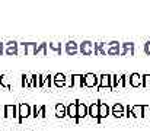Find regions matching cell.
<instances>
[{"label": "cell", "instance_id": "6da1fadb", "mask_svg": "<svg viewBox=\"0 0 150 131\" xmlns=\"http://www.w3.org/2000/svg\"><path fill=\"white\" fill-rule=\"evenodd\" d=\"M3 117L6 120H16L19 118V105H4L3 106Z\"/></svg>", "mask_w": 150, "mask_h": 131}, {"label": "cell", "instance_id": "7a4b0ae2", "mask_svg": "<svg viewBox=\"0 0 150 131\" xmlns=\"http://www.w3.org/2000/svg\"><path fill=\"white\" fill-rule=\"evenodd\" d=\"M28 117H32V106L25 103V102L19 103V118H18V123L22 124L23 120L28 118Z\"/></svg>", "mask_w": 150, "mask_h": 131}, {"label": "cell", "instance_id": "3957f363", "mask_svg": "<svg viewBox=\"0 0 150 131\" xmlns=\"http://www.w3.org/2000/svg\"><path fill=\"white\" fill-rule=\"evenodd\" d=\"M103 89H111L112 90V77H111V74H100L99 76L98 90H103Z\"/></svg>", "mask_w": 150, "mask_h": 131}, {"label": "cell", "instance_id": "277c9868", "mask_svg": "<svg viewBox=\"0 0 150 131\" xmlns=\"http://www.w3.org/2000/svg\"><path fill=\"white\" fill-rule=\"evenodd\" d=\"M4 54L6 55H19V42H16V41L6 42Z\"/></svg>", "mask_w": 150, "mask_h": 131}, {"label": "cell", "instance_id": "5b68a950", "mask_svg": "<svg viewBox=\"0 0 150 131\" xmlns=\"http://www.w3.org/2000/svg\"><path fill=\"white\" fill-rule=\"evenodd\" d=\"M99 85V77L93 73H86L85 74V87H98Z\"/></svg>", "mask_w": 150, "mask_h": 131}, {"label": "cell", "instance_id": "8992f818", "mask_svg": "<svg viewBox=\"0 0 150 131\" xmlns=\"http://www.w3.org/2000/svg\"><path fill=\"white\" fill-rule=\"evenodd\" d=\"M93 48H95V45L91 41H83L82 44H79V52L83 54V55H92Z\"/></svg>", "mask_w": 150, "mask_h": 131}, {"label": "cell", "instance_id": "52a82bcc", "mask_svg": "<svg viewBox=\"0 0 150 131\" xmlns=\"http://www.w3.org/2000/svg\"><path fill=\"white\" fill-rule=\"evenodd\" d=\"M67 117L71 118V120H74L76 124H79L80 120L77 118V101H76V102H71V103L67 106Z\"/></svg>", "mask_w": 150, "mask_h": 131}, {"label": "cell", "instance_id": "ba28073f", "mask_svg": "<svg viewBox=\"0 0 150 131\" xmlns=\"http://www.w3.org/2000/svg\"><path fill=\"white\" fill-rule=\"evenodd\" d=\"M121 55L122 57H133L134 55V42L121 44Z\"/></svg>", "mask_w": 150, "mask_h": 131}, {"label": "cell", "instance_id": "9c48e42d", "mask_svg": "<svg viewBox=\"0 0 150 131\" xmlns=\"http://www.w3.org/2000/svg\"><path fill=\"white\" fill-rule=\"evenodd\" d=\"M70 87H85V76L83 74H71V82L69 83Z\"/></svg>", "mask_w": 150, "mask_h": 131}, {"label": "cell", "instance_id": "30bf717a", "mask_svg": "<svg viewBox=\"0 0 150 131\" xmlns=\"http://www.w3.org/2000/svg\"><path fill=\"white\" fill-rule=\"evenodd\" d=\"M128 83H130L131 87H140V86H143V77L139 73H133L128 77Z\"/></svg>", "mask_w": 150, "mask_h": 131}, {"label": "cell", "instance_id": "8fae6325", "mask_svg": "<svg viewBox=\"0 0 150 131\" xmlns=\"http://www.w3.org/2000/svg\"><path fill=\"white\" fill-rule=\"evenodd\" d=\"M89 117H92L93 120H96V123L99 124V102H93L92 105H89Z\"/></svg>", "mask_w": 150, "mask_h": 131}, {"label": "cell", "instance_id": "7c38bea8", "mask_svg": "<svg viewBox=\"0 0 150 131\" xmlns=\"http://www.w3.org/2000/svg\"><path fill=\"white\" fill-rule=\"evenodd\" d=\"M111 114H112L115 118L125 117V106H124V105H121V103H115V105L111 108Z\"/></svg>", "mask_w": 150, "mask_h": 131}, {"label": "cell", "instance_id": "4fadbf2b", "mask_svg": "<svg viewBox=\"0 0 150 131\" xmlns=\"http://www.w3.org/2000/svg\"><path fill=\"white\" fill-rule=\"evenodd\" d=\"M86 115H89V106H88L86 103L77 101V118L82 120V118H85Z\"/></svg>", "mask_w": 150, "mask_h": 131}, {"label": "cell", "instance_id": "5bb4252c", "mask_svg": "<svg viewBox=\"0 0 150 131\" xmlns=\"http://www.w3.org/2000/svg\"><path fill=\"white\" fill-rule=\"evenodd\" d=\"M106 52L108 55H121V45L117 44H106Z\"/></svg>", "mask_w": 150, "mask_h": 131}, {"label": "cell", "instance_id": "9a60e30c", "mask_svg": "<svg viewBox=\"0 0 150 131\" xmlns=\"http://www.w3.org/2000/svg\"><path fill=\"white\" fill-rule=\"evenodd\" d=\"M79 52V44L74 41H69L66 42V54L67 55H74Z\"/></svg>", "mask_w": 150, "mask_h": 131}, {"label": "cell", "instance_id": "2e32d148", "mask_svg": "<svg viewBox=\"0 0 150 131\" xmlns=\"http://www.w3.org/2000/svg\"><path fill=\"white\" fill-rule=\"evenodd\" d=\"M66 74L64 73H57L54 74V86L55 87H64L67 83H66Z\"/></svg>", "mask_w": 150, "mask_h": 131}, {"label": "cell", "instance_id": "e0dca14e", "mask_svg": "<svg viewBox=\"0 0 150 131\" xmlns=\"http://www.w3.org/2000/svg\"><path fill=\"white\" fill-rule=\"evenodd\" d=\"M55 117L57 118H66L67 117V106L63 103H57L55 105Z\"/></svg>", "mask_w": 150, "mask_h": 131}, {"label": "cell", "instance_id": "ac0fdd59", "mask_svg": "<svg viewBox=\"0 0 150 131\" xmlns=\"http://www.w3.org/2000/svg\"><path fill=\"white\" fill-rule=\"evenodd\" d=\"M111 114V108L108 106L106 102H99V118H106Z\"/></svg>", "mask_w": 150, "mask_h": 131}, {"label": "cell", "instance_id": "d6986e66", "mask_svg": "<svg viewBox=\"0 0 150 131\" xmlns=\"http://www.w3.org/2000/svg\"><path fill=\"white\" fill-rule=\"evenodd\" d=\"M93 52L95 55H106V44L105 42H98L95 44V48H93Z\"/></svg>", "mask_w": 150, "mask_h": 131}, {"label": "cell", "instance_id": "ffe728a7", "mask_svg": "<svg viewBox=\"0 0 150 131\" xmlns=\"http://www.w3.org/2000/svg\"><path fill=\"white\" fill-rule=\"evenodd\" d=\"M21 77H22V83H21V86L22 87H34L32 86V74L22 73Z\"/></svg>", "mask_w": 150, "mask_h": 131}, {"label": "cell", "instance_id": "44dd1931", "mask_svg": "<svg viewBox=\"0 0 150 131\" xmlns=\"http://www.w3.org/2000/svg\"><path fill=\"white\" fill-rule=\"evenodd\" d=\"M47 48H48V44L47 42H41L38 47H37V50H35V54H34V55H42V57H47V55H48Z\"/></svg>", "mask_w": 150, "mask_h": 131}, {"label": "cell", "instance_id": "7402d4cb", "mask_svg": "<svg viewBox=\"0 0 150 131\" xmlns=\"http://www.w3.org/2000/svg\"><path fill=\"white\" fill-rule=\"evenodd\" d=\"M37 47L38 45L35 42H25V52H26V55H34Z\"/></svg>", "mask_w": 150, "mask_h": 131}, {"label": "cell", "instance_id": "603a6c76", "mask_svg": "<svg viewBox=\"0 0 150 131\" xmlns=\"http://www.w3.org/2000/svg\"><path fill=\"white\" fill-rule=\"evenodd\" d=\"M131 109H133L134 118H143V105H134L131 106Z\"/></svg>", "mask_w": 150, "mask_h": 131}, {"label": "cell", "instance_id": "cb8c5ba5", "mask_svg": "<svg viewBox=\"0 0 150 131\" xmlns=\"http://www.w3.org/2000/svg\"><path fill=\"white\" fill-rule=\"evenodd\" d=\"M111 77H112V90H115L117 87L121 86V74L118 76V74H111Z\"/></svg>", "mask_w": 150, "mask_h": 131}, {"label": "cell", "instance_id": "d4e9b609", "mask_svg": "<svg viewBox=\"0 0 150 131\" xmlns=\"http://www.w3.org/2000/svg\"><path fill=\"white\" fill-rule=\"evenodd\" d=\"M48 48H50V50H52L54 52H57L58 55L61 54V44H58V42H50V44H48Z\"/></svg>", "mask_w": 150, "mask_h": 131}, {"label": "cell", "instance_id": "484cf974", "mask_svg": "<svg viewBox=\"0 0 150 131\" xmlns=\"http://www.w3.org/2000/svg\"><path fill=\"white\" fill-rule=\"evenodd\" d=\"M54 86V76H51L50 73L45 74V83H44V87H51Z\"/></svg>", "mask_w": 150, "mask_h": 131}, {"label": "cell", "instance_id": "4316f807", "mask_svg": "<svg viewBox=\"0 0 150 131\" xmlns=\"http://www.w3.org/2000/svg\"><path fill=\"white\" fill-rule=\"evenodd\" d=\"M143 87H150V74H143Z\"/></svg>", "mask_w": 150, "mask_h": 131}, {"label": "cell", "instance_id": "83f0119b", "mask_svg": "<svg viewBox=\"0 0 150 131\" xmlns=\"http://www.w3.org/2000/svg\"><path fill=\"white\" fill-rule=\"evenodd\" d=\"M143 118H150V105H143Z\"/></svg>", "mask_w": 150, "mask_h": 131}, {"label": "cell", "instance_id": "f1b7e54d", "mask_svg": "<svg viewBox=\"0 0 150 131\" xmlns=\"http://www.w3.org/2000/svg\"><path fill=\"white\" fill-rule=\"evenodd\" d=\"M130 85L128 83V77H127V74H121V86L120 87H127Z\"/></svg>", "mask_w": 150, "mask_h": 131}, {"label": "cell", "instance_id": "f546056e", "mask_svg": "<svg viewBox=\"0 0 150 131\" xmlns=\"http://www.w3.org/2000/svg\"><path fill=\"white\" fill-rule=\"evenodd\" d=\"M44 83H45V74L38 73V87H44Z\"/></svg>", "mask_w": 150, "mask_h": 131}, {"label": "cell", "instance_id": "4dcf8cb0", "mask_svg": "<svg viewBox=\"0 0 150 131\" xmlns=\"http://www.w3.org/2000/svg\"><path fill=\"white\" fill-rule=\"evenodd\" d=\"M45 112H47V108L42 105V106L40 108V111H38V117H40V118H45V117H47V114H45Z\"/></svg>", "mask_w": 150, "mask_h": 131}, {"label": "cell", "instance_id": "1f68e13d", "mask_svg": "<svg viewBox=\"0 0 150 131\" xmlns=\"http://www.w3.org/2000/svg\"><path fill=\"white\" fill-rule=\"evenodd\" d=\"M19 55H26V52H25V42H19Z\"/></svg>", "mask_w": 150, "mask_h": 131}, {"label": "cell", "instance_id": "d6a6232c", "mask_svg": "<svg viewBox=\"0 0 150 131\" xmlns=\"http://www.w3.org/2000/svg\"><path fill=\"white\" fill-rule=\"evenodd\" d=\"M32 86L38 87V74H32Z\"/></svg>", "mask_w": 150, "mask_h": 131}, {"label": "cell", "instance_id": "836d02e7", "mask_svg": "<svg viewBox=\"0 0 150 131\" xmlns=\"http://www.w3.org/2000/svg\"><path fill=\"white\" fill-rule=\"evenodd\" d=\"M125 117H127V118L133 117V109H131L130 106H125Z\"/></svg>", "mask_w": 150, "mask_h": 131}, {"label": "cell", "instance_id": "e575fe53", "mask_svg": "<svg viewBox=\"0 0 150 131\" xmlns=\"http://www.w3.org/2000/svg\"><path fill=\"white\" fill-rule=\"evenodd\" d=\"M38 111H40V108H37V105L32 106V117L34 118H38Z\"/></svg>", "mask_w": 150, "mask_h": 131}, {"label": "cell", "instance_id": "d590c367", "mask_svg": "<svg viewBox=\"0 0 150 131\" xmlns=\"http://www.w3.org/2000/svg\"><path fill=\"white\" fill-rule=\"evenodd\" d=\"M143 50H144V52H146L147 55H150V41H147V42L144 44V48H143Z\"/></svg>", "mask_w": 150, "mask_h": 131}, {"label": "cell", "instance_id": "8d00e7d4", "mask_svg": "<svg viewBox=\"0 0 150 131\" xmlns=\"http://www.w3.org/2000/svg\"><path fill=\"white\" fill-rule=\"evenodd\" d=\"M4 48H6V44H1V42H0V55L4 52Z\"/></svg>", "mask_w": 150, "mask_h": 131}]
</instances>
